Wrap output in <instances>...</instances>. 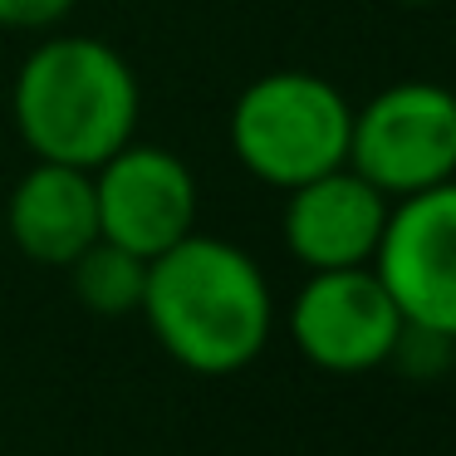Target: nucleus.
<instances>
[{
    "label": "nucleus",
    "mask_w": 456,
    "mask_h": 456,
    "mask_svg": "<svg viewBox=\"0 0 456 456\" xmlns=\"http://www.w3.org/2000/svg\"><path fill=\"white\" fill-rule=\"evenodd\" d=\"M142 89L128 54L94 35H50L11 79V123L35 162L94 172L138 138Z\"/></svg>",
    "instance_id": "2"
},
{
    "label": "nucleus",
    "mask_w": 456,
    "mask_h": 456,
    "mask_svg": "<svg viewBox=\"0 0 456 456\" xmlns=\"http://www.w3.org/2000/svg\"><path fill=\"white\" fill-rule=\"evenodd\" d=\"M397 334L403 314L373 265L309 270L289 299V338L324 373H373L393 358Z\"/></svg>",
    "instance_id": "5"
},
{
    "label": "nucleus",
    "mask_w": 456,
    "mask_h": 456,
    "mask_svg": "<svg viewBox=\"0 0 456 456\" xmlns=\"http://www.w3.org/2000/svg\"><path fill=\"white\" fill-rule=\"evenodd\" d=\"M79 0H0V30L15 35H50L74 15Z\"/></svg>",
    "instance_id": "12"
},
{
    "label": "nucleus",
    "mask_w": 456,
    "mask_h": 456,
    "mask_svg": "<svg viewBox=\"0 0 456 456\" xmlns=\"http://www.w3.org/2000/svg\"><path fill=\"white\" fill-rule=\"evenodd\" d=\"M397 5H417L422 11V5H442V0H397Z\"/></svg>",
    "instance_id": "13"
},
{
    "label": "nucleus",
    "mask_w": 456,
    "mask_h": 456,
    "mask_svg": "<svg viewBox=\"0 0 456 456\" xmlns=\"http://www.w3.org/2000/svg\"><path fill=\"white\" fill-rule=\"evenodd\" d=\"M5 231L15 250L35 265L64 270L74 256L99 240V201H94V172L64 167V162H35L5 201Z\"/></svg>",
    "instance_id": "9"
},
{
    "label": "nucleus",
    "mask_w": 456,
    "mask_h": 456,
    "mask_svg": "<svg viewBox=\"0 0 456 456\" xmlns=\"http://www.w3.org/2000/svg\"><path fill=\"white\" fill-rule=\"evenodd\" d=\"M285 246L305 270H354L373 265L383 240L393 197L358 177L354 167H334L324 177H309L285 191Z\"/></svg>",
    "instance_id": "8"
},
{
    "label": "nucleus",
    "mask_w": 456,
    "mask_h": 456,
    "mask_svg": "<svg viewBox=\"0 0 456 456\" xmlns=\"http://www.w3.org/2000/svg\"><path fill=\"white\" fill-rule=\"evenodd\" d=\"M142 319L152 338L201 378L250 368L275 329V295L256 256L226 236H182L148 260Z\"/></svg>",
    "instance_id": "1"
},
{
    "label": "nucleus",
    "mask_w": 456,
    "mask_h": 456,
    "mask_svg": "<svg viewBox=\"0 0 456 456\" xmlns=\"http://www.w3.org/2000/svg\"><path fill=\"white\" fill-rule=\"evenodd\" d=\"M348 167L383 197L403 201L456 177V89L436 79H397L354 109Z\"/></svg>",
    "instance_id": "4"
},
{
    "label": "nucleus",
    "mask_w": 456,
    "mask_h": 456,
    "mask_svg": "<svg viewBox=\"0 0 456 456\" xmlns=\"http://www.w3.org/2000/svg\"><path fill=\"white\" fill-rule=\"evenodd\" d=\"M373 270L403 324L432 329L456 344V177L393 201Z\"/></svg>",
    "instance_id": "6"
},
{
    "label": "nucleus",
    "mask_w": 456,
    "mask_h": 456,
    "mask_svg": "<svg viewBox=\"0 0 456 456\" xmlns=\"http://www.w3.org/2000/svg\"><path fill=\"white\" fill-rule=\"evenodd\" d=\"M69 285L74 299L84 309L103 319H118V314H138L142 309V289H148V260L133 256V250L113 246V240H94L84 256H74L69 265Z\"/></svg>",
    "instance_id": "10"
},
{
    "label": "nucleus",
    "mask_w": 456,
    "mask_h": 456,
    "mask_svg": "<svg viewBox=\"0 0 456 456\" xmlns=\"http://www.w3.org/2000/svg\"><path fill=\"white\" fill-rule=\"evenodd\" d=\"M94 201H99V236L152 260L197 231L201 187L177 152L133 138L94 167Z\"/></svg>",
    "instance_id": "7"
},
{
    "label": "nucleus",
    "mask_w": 456,
    "mask_h": 456,
    "mask_svg": "<svg viewBox=\"0 0 456 456\" xmlns=\"http://www.w3.org/2000/svg\"><path fill=\"white\" fill-rule=\"evenodd\" d=\"M452 358H456V344L446 334L403 324V334H397L393 358H387V363H397L407 378H442L446 368H452Z\"/></svg>",
    "instance_id": "11"
},
{
    "label": "nucleus",
    "mask_w": 456,
    "mask_h": 456,
    "mask_svg": "<svg viewBox=\"0 0 456 456\" xmlns=\"http://www.w3.org/2000/svg\"><path fill=\"white\" fill-rule=\"evenodd\" d=\"M354 103L334 79L309 69H270L236 94L226 138L260 187L289 191L348 162Z\"/></svg>",
    "instance_id": "3"
}]
</instances>
